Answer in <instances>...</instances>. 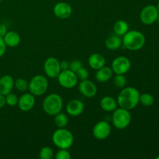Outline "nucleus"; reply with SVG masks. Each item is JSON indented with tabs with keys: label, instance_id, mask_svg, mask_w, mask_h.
<instances>
[{
	"label": "nucleus",
	"instance_id": "20",
	"mask_svg": "<svg viewBox=\"0 0 159 159\" xmlns=\"http://www.w3.org/2000/svg\"><path fill=\"white\" fill-rule=\"evenodd\" d=\"M5 43L9 48H15L18 46L20 43V36L18 33L15 31H8L6 35L3 37Z\"/></svg>",
	"mask_w": 159,
	"mask_h": 159
},
{
	"label": "nucleus",
	"instance_id": "16",
	"mask_svg": "<svg viewBox=\"0 0 159 159\" xmlns=\"http://www.w3.org/2000/svg\"><path fill=\"white\" fill-rule=\"evenodd\" d=\"M14 79L9 75H5L0 78V94L4 96L11 93L14 88Z\"/></svg>",
	"mask_w": 159,
	"mask_h": 159
},
{
	"label": "nucleus",
	"instance_id": "3",
	"mask_svg": "<svg viewBox=\"0 0 159 159\" xmlns=\"http://www.w3.org/2000/svg\"><path fill=\"white\" fill-rule=\"evenodd\" d=\"M52 142L59 149H69L74 143V136L70 130L58 128L53 133Z\"/></svg>",
	"mask_w": 159,
	"mask_h": 159
},
{
	"label": "nucleus",
	"instance_id": "34",
	"mask_svg": "<svg viewBox=\"0 0 159 159\" xmlns=\"http://www.w3.org/2000/svg\"><path fill=\"white\" fill-rule=\"evenodd\" d=\"M61 65V69L62 70H67L69 69V62L67 61H62L60 62Z\"/></svg>",
	"mask_w": 159,
	"mask_h": 159
},
{
	"label": "nucleus",
	"instance_id": "11",
	"mask_svg": "<svg viewBox=\"0 0 159 159\" xmlns=\"http://www.w3.org/2000/svg\"><path fill=\"white\" fill-rule=\"evenodd\" d=\"M110 133H111L110 124L105 120H101L96 123L93 129V134L94 138L100 141L108 138Z\"/></svg>",
	"mask_w": 159,
	"mask_h": 159
},
{
	"label": "nucleus",
	"instance_id": "9",
	"mask_svg": "<svg viewBox=\"0 0 159 159\" xmlns=\"http://www.w3.org/2000/svg\"><path fill=\"white\" fill-rule=\"evenodd\" d=\"M131 68V62L130 59L125 56H119L113 59L112 61L111 68L115 74L125 75Z\"/></svg>",
	"mask_w": 159,
	"mask_h": 159
},
{
	"label": "nucleus",
	"instance_id": "25",
	"mask_svg": "<svg viewBox=\"0 0 159 159\" xmlns=\"http://www.w3.org/2000/svg\"><path fill=\"white\" fill-rule=\"evenodd\" d=\"M29 87V82L23 78H19L16 80L14 81V88L17 89L18 91L25 93L28 90Z\"/></svg>",
	"mask_w": 159,
	"mask_h": 159
},
{
	"label": "nucleus",
	"instance_id": "26",
	"mask_svg": "<svg viewBox=\"0 0 159 159\" xmlns=\"http://www.w3.org/2000/svg\"><path fill=\"white\" fill-rule=\"evenodd\" d=\"M54 157V151L51 148L48 146L42 148L39 152V158L40 159H52Z\"/></svg>",
	"mask_w": 159,
	"mask_h": 159
},
{
	"label": "nucleus",
	"instance_id": "4",
	"mask_svg": "<svg viewBox=\"0 0 159 159\" xmlns=\"http://www.w3.org/2000/svg\"><path fill=\"white\" fill-rule=\"evenodd\" d=\"M43 110L47 114L54 116L61 112L63 108V99L60 95L51 93L47 96L43 101Z\"/></svg>",
	"mask_w": 159,
	"mask_h": 159
},
{
	"label": "nucleus",
	"instance_id": "27",
	"mask_svg": "<svg viewBox=\"0 0 159 159\" xmlns=\"http://www.w3.org/2000/svg\"><path fill=\"white\" fill-rule=\"evenodd\" d=\"M113 84L117 88H124L127 84V79L125 75L123 74H116V75L113 78Z\"/></svg>",
	"mask_w": 159,
	"mask_h": 159
},
{
	"label": "nucleus",
	"instance_id": "2",
	"mask_svg": "<svg viewBox=\"0 0 159 159\" xmlns=\"http://www.w3.org/2000/svg\"><path fill=\"white\" fill-rule=\"evenodd\" d=\"M145 36L138 30H128L122 38V43L126 49L131 51L141 50L145 44Z\"/></svg>",
	"mask_w": 159,
	"mask_h": 159
},
{
	"label": "nucleus",
	"instance_id": "38",
	"mask_svg": "<svg viewBox=\"0 0 159 159\" xmlns=\"http://www.w3.org/2000/svg\"><path fill=\"white\" fill-rule=\"evenodd\" d=\"M155 158H156V159H159V155H158V156H157Z\"/></svg>",
	"mask_w": 159,
	"mask_h": 159
},
{
	"label": "nucleus",
	"instance_id": "21",
	"mask_svg": "<svg viewBox=\"0 0 159 159\" xmlns=\"http://www.w3.org/2000/svg\"><path fill=\"white\" fill-rule=\"evenodd\" d=\"M105 45L107 49L111 50V51H116V50L119 49L123 45L122 38H120V36L116 35V34L110 36L106 40Z\"/></svg>",
	"mask_w": 159,
	"mask_h": 159
},
{
	"label": "nucleus",
	"instance_id": "6",
	"mask_svg": "<svg viewBox=\"0 0 159 159\" xmlns=\"http://www.w3.org/2000/svg\"><path fill=\"white\" fill-rule=\"evenodd\" d=\"M48 86L49 83L48 79L42 75H37L30 81L28 90L34 96H40L48 91Z\"/></svg>",
	"mask_w": 159,
	"mask_h": 159
},
{
	"label": "nucleus",
	"instance_id": "32",
	"mask_svg": "<svg viewBox=\"0 0 159 159\" xmlns=\"http://www.w3.org/2000/svg\"><path fill=\"white\" fill-rule=\"evenodd\" d=\"M6 48H7V46L5 43L4 40L2 37H0V57L4 55L6 51Z\"/></svg>",
	"mask_w": 159,
	"mask_h": 159
},
{
	"label": "nucleus",
	"instance_id": "31",
	"mask_svg": "<svg viewBox=\"0 0 159 159\" xmlns=\"http://www.w3.org/2000/svg\"><path fill=\"white\" fill-rule=\"evenodd\" d=\"M81 67H82V63L79 60H73L69 62V69L74 72H76Z\"/></svg>",
	"mask_w": 159,
	"mask_h": 159
},
{
	"label": "nucleus",
	"instance_id": "39",
	"mask_svg": "<svg viewBox=\"0 0 159 159\" xmlns=\"http://www.w3.org/2000/svg\"><path fill=\"white\" fill-rule=\"evenodd\" d=\"M2 0H0V2H2Z\"/></svg>",
	"mask_w": 159,
	"mask_h": 159
},
{
	"label": "nucleus",
	"instance_id": "14",
	"mask_svg": "<svg viewBox=\"0 0 159 159\" xmlns=\"http://www.w3.org/2000/svg\"><path fill=\"white\" fill-rule=\"evenodd\" d=\"M79 91L86 98H93L97 94V87L92 81L83 80L79 84Z\"/></svg>",
	"mask_w": 159,
	"mask_h": 159
},
{
	"label": "nucleus",
	"instance_id": "35",
	"mask_svg": "<svg viewBox=\"0 0 159 159\" xmlns=\"http://www.w3.org/2000/svg\"><path fill=\"white\" fill-rule=\"evenodd\" d=\"M5 105H6V96L0 94V108H2L3 107H5Z\"/></svg>",
	"mask_w": 159,
	"mask_h": 159
},
{
	"label": "nucleus",
	"instance_id": "15",
	"mask_svg": "<svg viewBox=\"0 0 159 159\" xmlns=\"http://www.w3.org/2000/svg\"><path fill=\"white\" fill-rule=\"evenodd\" d=\"M85 105L79 99H71L66 106V110L68 115L71 116H79L83 113Z\"/></svg>",
	"mask_w": 159,
	"mask_h": 159
},
{
	"label": "nucleus",
	"instance_id": "1",
	"mask_svg": "<svg viewBox=\"0 0 159 159\" xmlns=\"http://www.w3.org/2000/svg\"><path fill=\"white\" fill-rule=\"evenodd\" d=\"M140 95V92L134 87H124L117 96L118 106L126 110H133L139 104Z\"/></svg>",
	"mask_w": 159,
	"mask_h": 159
},
{
	"label": "nucleus",
	"instance_id": "13",
	"mask_svg": "<svg viewBox=\"0 0 159 159\" xmlns=\"http://www.w3.org/2000/svg\"><path fill=\"white\" fill-rule=\"evenodd\" d=\"M53 11L56 17L61 20H65L71 16L72 13V8L68 3L65 2H60L56 3Z\"/></svg>",
	"mask_w": 159,
	"mask_h": 159
},
{
	"label": "nucleus",
	"instance_id": "28",
	"mask_svg": "<svg viewBox=\"0 0 159 159\" xmlns=\"http://www.w3.org/2000/svg\"><path fill=\"white\" fill-rule=\"evenodd\" d=\"M18 100L19 97L15 94V93H12V92L9 93V94L6 95V105H8L9 107H16L18 104Z\"/></svg>",
	"mask_w": 159,
	"mask_h": 159
},
{
	"label": "nucleus",
	"instance_id": "24",
	"mask_svg": "<svg viewBox=\"0 0 159 159\" xmlns=\"http://www.w3.org/2000/svg\"><path fill=\"white\" fill-rule=\"evenodd\" d=\"M155 102V98L152 95L149 93H143L140 95V100L139 103H141V105L144 107H152Z\"/></svg>",
	"mask_w": 159,
	"mask_h": 159
},
{
	"label": "nucleus",
	"instance_id": "22",
	"mask_svg": "<svg viewBox=\"0 0 159 159\" xmlns=\"http://www.w3.org/2000/svg\"><path fill=\"white\" fill-rule=\"evenodd\" d=\"M113 29L116 35L123 37L129 30V25L124 20H118L114 23Z\"/></svg>",
	"mask_w": 159,
	"mask_h": 159
},
{
	"label": "nucleus",
	"instance_id": "17",
	"mask_svg": "<svg viewBox=\"0 0 159 159\" xmlns=\"http://www.w3.org/2000/svg\"><path fill=\"white\" fill-rule=\"evenodd\" d=\"M88 63L93 69L98 70L106 65V58L99 53H93L89 57Z\"/></svg>",
	"mask_w": 159,
	"mask_h": 159
},
{
	"label": "nucleus",
	"instance_id": "29",
	"mask_svg": "<svg viewBox=\"0 0 159 159\" xmlns=\"http://www.w3.org/2000/svg\"><path fill=\"white\" fill-rule=\"evenodd\" d=\"M76 75H77V78L79 80L83 81L86 80V79H89V71L87 70V68H84V67H81L79 70L75 72Z\"/></svg>",
	"mask_w": 159,
	"mask_h": 159
},
{
	"label": "nucleus",
	"instance_id": "7",
	"mask_svg": "<svg viewBox=\"0 0 159 159\" xmlns=\"http://www.w3.org/2000/svg\"><path fill=\"white\" fill-rule=\"evenodd\" d=\"M59 85L65 89H72L78 85L77 75L75 72L70 69L62 70L57 77Z\"/></svg>",
	"mask_w": 159,
	"mask_h": 159
},
{
	"label": "nucleus",
	"instance_id": "5",
	"mask_svg": "<svg viewBox=\"0 0 159 159\" xmlns=\"http://www.w3.org/2000/svg\"><path fill=\"white\" fill-rule=\"evenodd\" d=\"M131 122V114L130 110L119 107L113 111L112 123L113 125L118 130L126 129Z\"/></svg>",
	"mask_w": 159,
	"mask_h": 159
},
{
	"label": "nucleus",
	"instance_id": "33",
	"mask_svg": "<svg viewBox=\"0 0 159 159\" xmlns=\"http://www.w3.org/2000/svg\"><path fill=\"white\" fill-rule=\"evenodd\" d=\"M7 32V27H6V25L0 24V37H2L3 38V37L6 35Z\"/></svg>",
	"mask_w": 159,
	"mask_h": 159
},
{
	"label": "nucleus",
	"instance_id": "19",
	"mask_svg": "<svg viewBox=\"0 0 159 159\" xmlns=\"http://www.w3.org/2000/svg\"><path fill=\"white\" fill-rule=\"evenodd\" d=\"M117 101L113 96H104L100 100V107L106 112H113L117 108Z\"/></svg>",
	"mask_w": 159,
	"mask_h": 159
},
{
	"label": "nucleus",
	"instance_id": "30",
	"mask_svg": "<svg viewBox=\"0 0 159 159\" xmlns=\"http://www.w3.org/2000/svg\"><path fill=\"white\" fill-rule=\"evenodd\" d=\"M54 158L56 159H71V155L68 149H59L54 155Z\"/></svg>",
	"mask_w": 159,
	"mask_h": 159
},
{
	"label": "nucleus",
	"instance_id": "12",
	"mask_svg": "<svg viewBox=\"0 0 159 159\" xmlns=\"http://www.w3.org/2000/svg\"><path fill=\"white\" fill-rule=\"evenodd\" d=\"M36 103L35 96L30 93H25L19 97L18 107L23 112H29L34 107Z\"/></svg>",
	"mask_w": 159,
	"mask_h": 159
},
{
	"label": "nucleus",
	"instance_id": "23",
	"mask_svg": "<svg viewBox=\"0 0 159 159\" xmlns=\"http://www.w3.org/2000/svg\"><path fill=\"white\" fill-rule=\"evenodd\" d=\"M54 124L56 125V127L57 128H64V127H66L68 125V118L65 113H57L56 115H54Z\"/></svg>",
	"mask_w": 159,
	"mask_h": 159
},
{
	"label": "nucleus",
	"instance_id": "8",
	"mask_svg": "<svg viewBox=\"0 0 159 159\" xmlns=\"http://www.w3.org/2000/svg\"><path fill=\"white\" fill-rule=\"evenodd\" d=\"M159 12L154 5H148L141 9L140 12V20L144 25H152L157 21Z\"/></svg>",
	"mask_w": 159,
	"mask_h": 159
},
{
	"label": "nucleus",
	"instance_id": "37",
	"mask_svg": "<svg viewBox=\"0 0 159 159\" xmlns=\"http://www.w3.org/2000/svg\"><path fill=\"white\" fill-rule=\"evenodd\" d=\"M157 22H158V24H159V15H158V19H157Z\"/></svg>",
	"mask_w": 159,
	"mask_h": 159
},
{
	"label": "nucleus",
	"instance_id": "10",
	"mask_svg": "<svg viewBox=\"0 0 159 159\" xmlns=\"http://www.w3.org/2000/svg\"><path fill=\"white\" fill-rule=\"evenodd\" d=\"M43 70L48 78H51V79L57 78L59 73L61 71L60 61H58V59L54 57H48L43 64Z\"/></svg>",
	"mask_w": 159,
	"mask_h": 159
},
{
	"label": "nucleus",
	"instance_id": "36",
	"mask_svg": "<svg viewBox=\"0 0 159 159\" xmlns=\"http://www.w3.org/2000/svg\"><path fill=\"white\" fill-rule=\"evenodd\" d=\"M157 9H158V12H159V1H158V4H157Z\"/></svg>",
	"mask_w": 159,
	"mask_h": 159
},
{
	"label": "nucleus",
	"instance_id": "18",
	"mask_svg": "<svg viewBox=\"0 0 159 159\" xmlns=\"http://www.w3.org/2000/svg\"><path fill=\"white\" fill-rule=\"evenodd\" d=\"M113 71L111 67H108L104 65L102 68L96 70V79L99 82H107L113 77Z\"/></svg>",
	"mask_w": 159,
	"mask_h": 159
}]
</instances>
